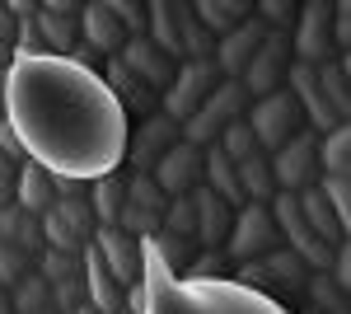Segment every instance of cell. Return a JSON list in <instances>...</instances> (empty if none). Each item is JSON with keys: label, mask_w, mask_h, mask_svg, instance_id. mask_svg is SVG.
Segmentation results:
<instances>
[{"label": "cell", "mask_w": 351, "mask_h": 314, "mask_svg": "<svg viewBox=\"0 0 351 314\" xmlns=\"http://www.w3.org/2000/svg\"><path fill=\"white\" fill-rule=\"evenodd\" d=\"M0 85L5 127L52 179L99 183L122 174L132 127L99 71H84L71 56L52 52H14Z\"/></svg>", "instance_id": "cell-1"}, {"label": "cell", "mask_w": 351, "mask_h": 314, "mask_svg": "<svg viewBox=\"0 0 351 314\" xmlns=\"http://www.w3.org/2000/svg\"><path fill=\"white\" fill-rule=\"evenodd\" d=\"M141 249H145L141 314H291L281 300L248 291L234 277H173L145 239H141Z\"/></svg>", "instance_id": "cell-2"}, {"label": "cell", "mask_w": 351, "mask_h": 314, "mask_svg": "<svg viewBox=\"0 0 351 314\" xmlns=\"http://www.w3.org/2000/svg\"><path fill=\"white\" fill-rule=\"evenodd\" d=\"M243 108H248V94H243L239 80H216V89L202 99V108H197L178 131H183V141H188V146L206 150V146H216V136L230 127V122H239Z\"/></svg>", "instance_id": "cell-3"}, {"label": "cell", "mask_w": 351, "mask_h": 314, "mask_svg": "<svg viewBox=\"0 0 351 314\" xmlns=\"http://www.w3.org/2000/svg\"><path fill=\"white\" fill-rule=\"evenodd\" d=\"M248 131H253V141H258V150L263 155H276L291 136L300 131V104L291 99V89H276V94H267V99H253V108H248Z\"/></svg>", "instance_id": "cell-4"}, {"label": "cell", "mask_w": 351, "mask_h": 314, "mask_svg": "<svg viewBox=\"0 0 351 314\" xmlns=\"http://www.w3.org/2000/svg\"><path fill=\"white\" fill-rule=\"evenodd\" d=\"M271 249H281V235H276V225H271V211L258 207V202H248V207L234 211L230 235H225V258L230 262H258L263 254H271Z\"/></svg>", "instance_id": "cell-5"}, {"label": "cell", "mask_w": 351, "mask_h": 314, "mask_svg": "<svg viewBox=\"0 0 351 314\" xmlns=\"http://www.w3.org/2000/svg\"><path fill=\"white\" fill-rule=\"evenodd\" d=\"M291 61H300V66L337 61V47H332V0L300 5L295 33H291Z\"/></svg>", "instance_id": "cell-6"}, {"label": "cell", "mask_w": 351, "mask_h": 314, "mask_svg": "<svg viewBox=\"0 0 351 314\" xmlns=\"http://www.w3.org/2000/svg\"><path fill=\"white\" fill-rule=\"evenodd\" d=\"M271 164V183L276 192H304V188L319 183V136L314 131H295L276 155H267Z\"/></svg>", "instance_id": "cell-7"}, {"label": "cell", "mask_w": 351, "mask_h": 314, "mask_svg": "<svg viewBox=\"0 0 351 314\" xmlns=\"http://www.w3.org/2000/svg\"><path fill=\"white\" fill-rule=\"evenodd\" d=\"M216 80L220 76H216V66H211V61H183V66H178V76L169 80V89L160 94V113H164V117H173V122L183 127L192 113L202 108V99L216 89Z\"/></svg>", "instance_id": "cell-8"}, {"label": "cell", "mask_w": 351, "mask_h": 314, "mask_svg": "<svg viewBox=\"0 0 351 314\" xmlns=\"http://www.w3.org/2000/svg\"><path fill=\"white\" fill-rule=\"evenodd\" d=\"M286 71H291V38L267 28L263 47L253 52L248 66H243L239 85H243V94H248V99H267V94H276V89L286 85Z\"/></svg>", "instance_id": "cell-9"}, {"label": "cell", "mask_w": 351, "mask_h": 314, "mask_svg": "<svg viewBox=\"0 0 351 314\" xmlns=\"http://www.w3.org/2000/svg\"><path fill=\"white\" fill-rule=\"evenodd\" d=\"M178 141H183L178 122L164 117V113H150V117L136 122V131H127V155H122V164H132V174H150L160 164V155L173 150Z\"/></svg>", "instance_id": "cell-10"}, {"label": "cell", "mask_w": 351, "mask_h": 314, "mask_svg": "<svg viewBox=\"0 0 351 314\" xmlns=\"http://www.w3.org/2000/svg\"><path fill=\"white\" fill-rule=\"evenodd\" d=\"M94 249H99V258H104V267H108V277L117 282L122 291L141 287V277H145V249H141V239L122 235V230H94V239H89Z\"/></svg>", "instance_id": "cell-11"}, {"label": "cell", "mask_w": 351, "mask_h": 314, "mask_svg": "<svg viewBox=\"0 0 351 314\" xmlns=\"http://www.w3.org/2000/svg\"><path fill=\"white\" fill-rule=\"evenodd\" d=\"M38 43H43V52L52 56H66L75 43H80V5L75 0H47V5H38Z\"/></svg>", "instance_id": "cell-12"}, {"label": "cell", "mask_w": 351, "mask_h": 314, "mask_svg": "<svg viewBox=\"0 0 351 314\" xmlns=\"http://www.w3.org/2000/svg\"><path fill=\"white\" fill-rule=\"evenodd\" d=\"M150 179H155V188L164 197H188L192 188L202 183V150L188 146V141H178L173 150L160 155V164L150 169Z\"/></svg>", "instance_id": "cell-13"}, {"label": "cell", "mask_w": 351, "mask_h": 314, "mask_svg": "<svg viewBox=\"0 0 351 314\" xmlns=\"http://www.w3.org/2000/svg\"><path fill=\"white\" fill-rule=\"evenodd\" d=\"M263 38H267V28L258 24V19H243L239 28H230L225 38H216V56H211L216 76L220 80H239L243 66L253 61V52L263 47Z\"/></svg>", "instance_id": "cell-14"}, {"label": "cell", "mask_w": 351, "mask_h": 314, "mask_svg": "<svg viewBox=\"0 0 351 314\" xmlns=\"http://www.w3.org/2000/svg\"><path fill=\"white\" fill-rule=\"evenodd\" d=\"M117 61L132 71L150 94H164L169 89V80L178 76V61H169V56H160L155 47H150V38H127L122 43V52H117Z\"/></svg>", "instance_id": "cell-15"}, {"label": "cell", "mask_w": 351, "mask_h": 314, "mask_svg": "<svg viewBox=\"0 0 351 314\" xmlns=\"http://www.w3.org/2000/svg\"><path fill=\"white\" fill-rule=\"evenodd\" d=\"M192 239L197 244H206V249H216V244H225V235H230V221H234V211L220 202L211 188H192Z\"/></svg>", "instance_id": "cell-16"}, {"label": "cell", "mask_w": 351, "mask_h": 314, "mask_svg": "<svg viewBox=\"0 0 351 314\" xmlns=\"http://www.w3.org/2000/svg\"><path fill=\"white\" fill-rule=\"evenodd\" d=\"M80 43H84V47H94L99 56H108V61L122 52L127 33L117 28V19L108 14L104 0H84V5H80Z\"/></svg>", "instance_id": "cell-17"}, {"label": "cell", "mask_w": 351, "mask_h": 314, "mask_svg": "<svg viewBox=\"0 0 351 314\" xmlns=\"http://www.w3.org/2000/svg\"><path fill=\"white\" fill-rule=\"evenodd\" d=\"M295 207H300V221L309 225V235L319 239L324 249H342V244H347V230H342V221L332 216V207L324 202L319 183L304 188V192H295Z\"/></svg>", "instance_id": "cell-18"}, {"label": "cell", "mask_w": 351, "mask_h": 314, "mask_svg": "<svg viewBox=\"0 0 351 314\" xmlns=\"http://www.w3.org/2000/svg\"><path fill=\"white\" fill-rule=\"evenodd\" d=\"M202 188H211L230 211L248 207L243 192H239V179H234V164L220 155V146H206V150H202Z\"/></svg>", "instance_id": "cell-19"}, {"label": "cell", "mask_w": 351, "mask_h": 314, "mask_svg": "<svg viewBox=\"0 0 351 314\" xmlns=\"http://www.w3.org/2000/svg\"><path fill=\"white\" fill-rule=\"evenodd\" d=\"M192 14H197V24L206 28L211 38H225L230 28H239L243 19H253V0H197Z\"/></svg>", "instance_id": "cell-20"}, {"label": "cell", "mask_w": 351, "mask_h": 314, "mask_svg": "<svg viewBox=\"0 0 351 314\" xmlns=\"http://www.w3.org/2000/svg\"><path fill=\"white\" fill-rule=\"evenodd\" d=\"M145 38L150 47L169 61H178V19H173V0H145Z\"/></svg>", "instance_id": "cell-21"}, {"label": "cell", "mask_w": 351, "mask_h": 314, "mask_svg": "<svg viewBox=\"0 0 351 314\" xmlns=\"http://www.w3.org/2000/svg\"><path fill=\"white\" fill-rule=\"evenodd\" d=\"M14 207L28 211V216H43L52 211V174L43 164H19V183H14Z\"/></svg>", "instance_id": "cell-22"}, {"label": "cell", "mask_w": 351, "mask_h": 314, "mask_svg": "<svg viewBox=\"0 0 351 314\" xmlns=\"http://www.w3.org/2000/svg\"><path fill=\"white\" fill-rule=\"evenodd\" d=\"M173 19H178V52H183V61H211L216 56V38L197 24L192 5L173 0Z\"/></svg>", "instance_id": "cell-23"}, {"label": "cell", "mask_w": 351, "mask_h": 314, "mask_svg": "<svg viewBox=\"0 0 351 314\" xmlns=\"http://www.w3.org/2000/svg\"><path fill=\"white\" fill-rule=\"evenodd\" d=\"M234 179H239V192L243 202H258V207H267L271 197H276V183H271V164L263 150H253L248 159L234 164Z\"/></svg>", "instance_id": "cell-24"}, {"label": "cell", "mask_w": 351, "mask_h": 314, "mask_svg": "<svg viewBox=\"0 0 351 314\" xmlns=\"http://www.w3.org/2000/svg\"><path fill=\"white\" fill-rule=\"evenodd\" d=\"M0 235L10 239L14 249H24L28 258H38L47 244H43V225H38V216H28L19 207H0Z\"/></svg>", "instance_id": "cell-25"}, {"label": "cell", "mask_w": 351, "mask_h": 314, "mask_svg": "<svg viewBox=\"0 0 351 314\" xmlns=\"http://www.w3.org/2000/svg\"><path fill=\"white\" fill-rule=\"evenodd\" d=\"M122 197H127V179H122V174H108V179H99V183H89V211H94V225H99V230L117 225Z\"/></svg>", "instance_id": "cell-26"}, {"label": "cell", "mask_w": 351, "mask_h": 314, "mask_svg": "<svg viewBox=\"0 0 351 314\" xmlns=\"http://www.w3.org/2000/svg\"><path fill=\"white\" fill-rule=\"evenodd\" d=\"M319 179H351V131H347V122L319 141Z\"/></svg>", "instance_id": "cell-27"}, {"label": "cell", "mask_w": 351, "mask_h": 314, "mask_svg": "<svg viewBox=\"0 0 351 314\" xmlns=\"http://www.w3.org/2000/svg\"><path fill=\"white\" fill-rule=\"evenodd\" d=\"M314 80H319V89H324L328 108L337 113V122H347V108H351V94H347V61H324V66H314Z\"/></svg>", "instance_id": "cell-28"}, {"label": "cell", "mask_w": 351, "mask_h": 314, "mask_svg": "<svg viewBox=\"0 0 351 314\" xmlns=\"http://www.w3.org/2000/svg\"><path fill=\"white\" fill-rule=\"evenodd\" d=\"M127 207L141 211V216H150V221H164L169 197L155 188V179H150V174H132V179H127Z\"/></svg>", "instance_id": "cell-29"}, {"label": "cell", "mask_w": 351, "mask_h": 314, "mask_svg": "<svg viewBox=\"0 0 351 314\" xmlns=\"http://www.w3.org/2000/svg\"><path fill=\"white\" fill-rule=\"evenodd\" d=\"M10 305H14V314L47 310V305H52V287H47L38 272H28L24 282H14V287H10Z\"/></svg>", "instance_id": "cell-30"}, {"label": "cell", "mask_w": 351, "mask_h": 314, "mask_svg": "<svg viewBox=\"0 0 351 314\" xmlns=\"http://www.w3.org/2000/svg\"><path fill=\"white\" fill-rule=\"evenodd\" d=\"M216 146H220V155L230 159V164H239V159H248L253 150H258V141H253V131H248V122H230V127L216 136Z\"/></svg>", "instance_id": "cell-31"}, {"label": "cell", "mask_w": 351, "mask_h": 314, "mask_svg": "<svg viewBox=\"0 0 351 314\" xmlns=\"http://www.w3.org/2000/svg\"><path fill=\"white\" fill-rule=\"evenodd\" d=\"M28 272H33V258H28L24 249H14L10 239L0 235V287L10 291V287H14V282H24Z\"/></svg>", "instance_id": "cell-32"}, {"label": "cell", "mask_w": 351, "mask_h": 314, "mask_svg": "<svg viewBox=\"0 0 351 314\" xmlns=\"http://www.w3.org/2000/svg\"><path fill=\"white\" fill-rule=\"evenodd\" d=\"M127 38H145V0H104Z\"/></svg>", "instance_id": "cell-33"}, {"label": "cell", "mask_w": 351, "mask_h": 314, "mask_svg": "<svg viewBox=\"0 0 351 314\" xmlns=\"http://www.w3.org/2000/svg\"><path fill=\"white\" fill-rule=\"evenodd\" d=\"M319 192L332 207V216L342 221V230H351V179H319Z\"/></svg>", "instance_id": "cell-34"}, {"label": "cell", "mask_w": 351, "mask_h": 314, "mask_svg": "<svg viewBox=\"0 0 351 314\" xmlns=\"http://www.w3.org/2000/svg\"><path fill=\"white\" fill-rule=\"evenodd\" d=\"M300 14V5H291V0H253V19L263 28H271V33H281V24H291Z\"/></svg>", "instance_id": "cell-35"}, {"label": "cell", "mask_w": 351, "mask_h": 314, "mask_svg": "<svg viewBox=\"0 0 351 314\" xmlns=\"http://www.w3.org/2000/svg\"><path fill=\"white\" fill-rule=\"evenodd\" d=\"M160 230H164V235H183V239H192V197H169Z\"/></svg>", "instance_id": "cell-36"}, {"label": "cell", "mask_w": 351, "mask_h": 314, "mask_svg": "<svg viewBox=\"0 0 351 314\" xmlns=\"http://www.w3.org/2000/svg\"><path fill=\"white\" fill-rule=\"evenodd\" d=\"M332 47H337V61L351 47V5H332Z\"/></svg>", "instance_id": "cell-37"}, {"label": "cell", "mask_w": 351, "mask_h": 314, "mask_svg": "<svg viewBox=\"0 0 351 314\" xmlns=\"http://www.w3.org/2000/svg\"><path fill=\"white\" fill-rule=\"evenodd\" d=\"M10 56H14V19H10V10L0 5V76H5Z\"/></svg>", "instance_id": "cell-38"}, {"label": "cell", "mask_w": 351, "mask_h": 314, "mask_svg": "<svg viewBox=\"0 0 351 314\" xmlns=\"http://www.w3.org/2000/svg\"><path fill=\"white\" fill-rule=\"evenodd\" d=\"M14 183H19V164L0 155V207H14Z\"/></svg>", "instance_id": "cell-39"}, {"label": "cell", "mask_w": 351, "mask_h": 314, "mask_svg": "<svg viewBox=\"0 0 351 314\" xmlns=\"http://www.w3.org/2000/svg\"><path fill=\"white\" fill-rule=\"evenodd\" d=\"M220 262H225V254H216V249H211L206 258H192L183 277H220Z\"/></svg>", "instance_id": "cell-40"}, {"label": "cell", "mask_w": 351, "mask_h": 314, "mask_svg": "<svg viewBox=\"0 0 351 314\" xmlns=\"http://www.w3.org/2000/svg\"><path fill=\"white\" fill-rule=\"evenodd\" d=\"M332 287H337V291L351 287V254H347V244L332 254Z\"/></svg>", "instance_id": "cell-41"}, {"label": "cell", "mask_w": 351, "mask_h": 314, "mask_svg": "<svg viewBox=\"0 0 351 314\" xmlns=\"http://www.w3.org/2000/svg\"><path fill=\"white\" fill-rule=\"evenodd\" d=\"M33 314H56V310H52V305H47V310H33Z\"/></svg>", "instance_id": "cell-42"}, {"label": "cell", "mask_w": 351, "mask_h": 314, "mask_svg": "<svg viewBox=\"0 0 351 314\" xmlns=\"http://www.w3.org/2000/svg\"><path fill=\"white\" fill-rule=\"evenodd\" d=\"M117 314H132V310H117Z\"/></svg>", "instance_id": "cell-43"}]
</instances>
